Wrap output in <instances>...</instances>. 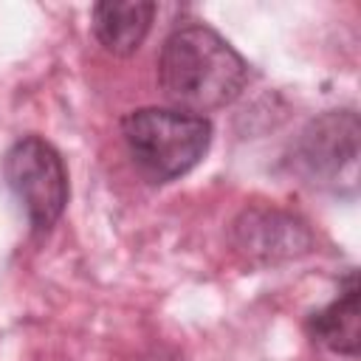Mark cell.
Listing matches in <instances>:
<instances>
[{
	"label": "cell",
	"mask_w": 361,
	"mask_h": 361,
	"mask_svg": "<svg viewBox=\"0 0 361 361\" xmlns=\"http://www.w3.org/2000/svg\"><path fill=\"white\" fill-rule=\"evenodd\" d=\"M251 68L243 54L206 23L175 25L158 54L161 93L186 113L231 104L248 85Z\"/></svg>",
	"instance_id": "1"
},
{
	"label": "cell",
	"mask_w": 361,
	"mask_h": 361,
	"mask_svg": "<svg viewBox=\"0 0 361 361\" xmlns=\"http://www.w3.org/2000/svg\"><path fill=\"white\" fill-rule=\"evenodd\" d=\"M121 138L135 169L152 183L192 172L212 147V121L178 107H138L121 118Z\"/></svg>",
	"instance_id": "2"
},
{
	"label": "cell",
	"mask_w": 361,
	"mask_h": 361,
	"mask_svg": "<svg viewBox=\"0 0 361 361\" xmlns=\"http://www.w3.org/2000/svg\"><path fill=\"white\" fill-rule=\"evenodd\" d=\"M358 113L355 110H324L310 118L293 138L288 166L313 189L333 195L355 192L358 180Z\"/></svg>",
	"instance_id": "3"
},
{
	"label": "cell",
	"mask_w": 361,
	"mask_h": 361,
	"mask_svg": "<svg viewBox=\"0 0 361 361\" xmlns=\"http://www.w3.org/2000/svg\"><path fill=\"white\" fill-rule=\"evenodd\" d=\"M3 180L25 212L34 234H48L68 206V169L59 149L42 135L17 138L3 155Z\"/></svg>",
	"instance_id": "4"
},
{
	"label": "cell",
	"mask_w": 361,
	"mask_h": 361,
	"mask_svg": "<svg viewBox=\"0 0 361 361\" xmlns=\"http://www.w3.org/2000/svg\"><path fill=\"white\" fill-rule=\"evenodd\" d=\"M234 248L257 265L296 259L313 248L307 223L276 206H248L231 223Z\"/></svg>",
	"instance_id": "5"
},
{
	"label": "cell",
	"mask_w": 361,
	"mask_h": 361,
	"mask_svg": "<svg viewBox=\"0 0 361 361\" xmlns=\"http://www.w3.org/2000/svg\"><path fill=\"white\" fill-rule=\"evenodd\" d=\"M158 14L155 3L147 0H104L90 11L93 37L113 56H130L147 39L152 20Z\"/></svg>",
	"instance_id": "6"
},
{
	"label": "cell",
	"mask_w": 361,
	"mask_h": 361,
	"mask_svg": "<svg viewBox=\"0 0 361 361\" xmlns=\"http://www.w3.org/2000/svg\"><path fill=\"white\" fill-rule=\"evenodd\" d=\"M307 333L316 344L327 347L336 355L355 358L361 341V316H358V276L347 271L338 285L336 299L307 316Z\"/></svg>",
	"instance_id": "7"
}]
</instances>
